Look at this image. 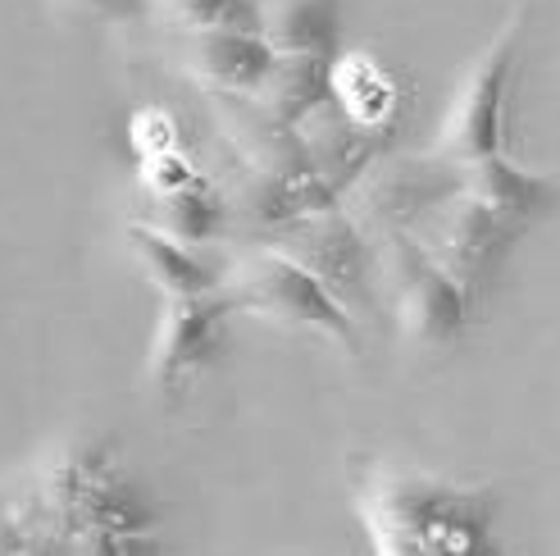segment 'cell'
Instances as JSON below:
<instances>
[{"mask_svg":"<svg viewBox=\"0 0 560 556\" xmlns=\"http://www.w3.org/2000/svg\"><path fill=\"white\" fill-rule=\"evenodd\" d=\"M0 556H170V543L115 442L65 438L0 479Z\"/></svg>","mask_w":560,"mask_h":556,"instance_id":"cell-1","label":"cell"},{"mask_svg":"<svg viewBox=\"0 0 560 556\" xmlns=\"http://www.w3.org/2000/svg\"><path fill=\"white\" fill-rule=\"evenodd\" d=\"M355 511L374 556H501V502L492 488H465L392 461H360Z\"/></svg>","mask_w":560,"mask_h":556,"instance_id":"cell-2","label":"cell"},{"mask_svg":"<svg viewBox=\"0 0 560 556\" xmlns=\"http://www.w3.org/2000/svg\"><path fill=\"white\" fill-rule=\"evenodd\" d=\"M528 14H534V5L520 0L506 14V23L492 33V42L469 60L429 155L456 164V170H469V164L501 160L511 151V92H515V73L524 55Z\"/></svg>","mask_w":560,"mask_h":556,"instance_id":"cell-3","label":"cell"},{"mask_svg":"<svg viewBox=\"0 0 560 556\" xmlns=\"http://www.w3.org/2000/svg\"><path fill=\"white\" fill-rule=\"evenodd\" d=\"M223 301L242 315H260L283 328H305L338 343L342 351H360V328L342 297L311 265L288 256L283 246H265V252L237 260L223 274Z\"/></svg>","mask_w":560,"mask_h":556,"instance_id":"cell-4","label":"cell"},{"mask_svg":"<svg viewBox=\"0 0 560 556\" xmlns=\"http://www.w3.org/2000/svg\"><path fill=\"white\" fill-rule=\"evenodd\" d=\"M383 274L392 283V315L410 347H452L474 320V297L410 229L387 233Z\"/></svg>","mask_w":560,"mask_h":556,"instance_id":"cell-5","label":"cell"},{"mask_svg":"<svg viewBox=\"0 0 560 556\" xmlns=\"http://www.w3.org/2000/svg\"><path fill=\"white\" fill-rule=\"evenodd\" d=\"M229 315L233 305L223 301V292L174 297L160 305L147 351V383L164 406H174L196 379L219 366L223 347H229Z\"/></svg>","mask_w":560,"mask_h":556,"instance_id":"cell-6","label":"cell"},{"mask_svg":"<svg viewBox=\"0 0 560 556\" xmlns=\"http://www.w3.org/2000/svg\"><path fill=\"white\" fill-rule=\"evenodd\" d=\"M524 233H528L524 219L488 206L483 197H474V192H465V187L456 183L452 197H446V201L429 215V238H424V246L460 278V283H465L474 297H483V292L497 283L501 265L511 260L515 242H520Z\"/></svg>","mask_w":560,"mask_h":556,"instance_id":"cell-7","label":"cell"},{"mask_svg":"<svg viewBox=\"0 0 560 556\" xmlns=\"http://www.w3.org/2000/svg\"><path fill=\"white\" fill-rule=\"evenodd\" d=\"M128 246L137 252V265L155 283V292L164 301L174 297H210L223 292V265H214L210 256H201L196 246L170 238L155 224H128Z\"/></svg>","mask_w":560,"mask_h":556,"instance_id":"cell-8","label":"cell"},{"mask_svg":"<svg viewBox=\"0 0 560 556\" xmlns=\"http://www.w3.org/2000/svg\"><path fill=\"white\" fill-rule=\"evenodd\" d=\"M292 229V252L301 265H311L332 292H365V265L370 252L360 242L355 229H347V219L338 215H311L305 224H288Z\"/></svg>","mask_w":560,"mask_h":556,"instance_id":"cell-9","label":"cell"},{"mask_svg":"<svg viewBox=\"0 0 560 556\" xmlns=\"http://www.w3.org/2000/svg\"><path fill=\"white\" fill-rule=\"evenodd\" d=\"M196 55V73L210 78L214 88L246 92V96H265L269 82L283 65V55L273 50L265 33H206L191 46Z\"/></svg>","mask_w":560,"mask_h":556,"instance_id":"cell-10","label":"cell"},{"mask_svg":"<svg viewBox=\"0 0 560 556\" xmlns=\"http://www.w3.org/2000/svg\"><path fill=\"white\" fill-rule=\"evenodd\" d=\"M460 187L474 192V197H483L488 206L524 219L528 229H534L542 215H551L560 206V174L520 170L511 155L483 160V164H469V170H460Z\"/></svg>","mask_w":560,"mask_h":556,"instance_id":"cell-11","label":"cell"},{"mask_svg":"<svg viewBox=\"0 0 560 556\" xmlns=\"http://www.w3.org/2000/svg\"><path fill=\"white\" fill-rule=\"evenodd\" d=\"M265 37L278 55H315L338 60L342 46V0H283L269 19Z\"/></svg>","mask_w":560,"mask_h":556,"instance_id":"cell-12","label":"cell"},{"mask_svg":"<svg viewBox=\"0 0 560 556\" xmlns=\"http://www.w3.org/2000/svg\"><path fill=\"white\" fill-rule=\"evenodd\" d=\"M332 96L347 109V119L360 128H378L397 109V88H392L387 69L365 50H351L332 60Z\"/></svg>","mask_w":560,"mask_h":556,"instance_id":"cell-13","label":"cell"},{"mask_svg":"<svg viewBox=\"0 0 560 556\" xmlns=\"http://www.w3.org/2000/svg\"><path fill=\"white\" fill-rule=\"evenodd\" d=\"M328 96H332V60H315V55H283V65H278L265 92L273 124L283 128L311 119Z\"/></svg>","mask_w":560,"mask_h":556,"instance_id":"cell-14","label":"cell"},{"mask_svg":"<svg viewBox=\"0 0 560 556\" xmlns=\"http://www.w3.org/2000/svg\"><path fill=\"white\" fill-rule=\"evenodd\" d=\"M164 233L187 242V246H201L210 238L223 233V219H229V206H223L219 187L206 183V174L187 183L183 192H174V197H164Z\"/></svg>","mask_w":560,"mask_h":556,"instance_id":"cell-15","label":"cell"},{"mask_svg":"<svg viewBox=\"0 0 560 556\" xmlns=\"http://www.w3.org/2000/svg\"><path fill=\"white\" fill-rule=\"evenodd\" d=\"M183 27L196 37L206 33H265V14L256 0H170Z\"/></svg>","mask_w":560,"mask_h":556,"instance_id":"cell-16","label":"cell"},{"mask_svg":"<svg viewBox=\"0 0 560 556\" xmlns=\"http://www.w3.org/2000/svg\"><path fill=\"white\" fill-rule=\"evenodd\" d=\"M128 137L142 160H160V155H178L183 151V137H178V124L174 115H164V109H142V115H132L128 124Z\"/></svg>","mask_w":560,"mask_h":556,"instance_id":"cell-17","label":"cell"},{"mask_svg":"<svg viewBox=\"0 0 560 556\" xmlns=\"http://www.w3.org/2000/svg\"><path fill=\"white\" fill-rule=\"evenodd\" d=\"M82 10H92L109 23H128V19H142L147 14V0H78Z\"/></svg>","mask_w":560,"mask_h":556,"instance_id":"cell-18","label":"cell"}]
</instances>
